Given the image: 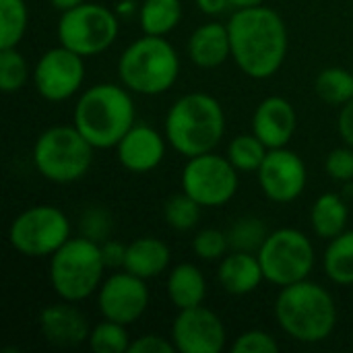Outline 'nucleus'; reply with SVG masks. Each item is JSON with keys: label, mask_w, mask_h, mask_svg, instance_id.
Segmentation results:
<instances>
[{"label": "nucleus", "mask_w": 353, "mask_h": 353, "mask_svg": "<svg viewBox=\"0 0 353 353\" xmlns=\"http://www.w3.org/2000/svg\"><path fill=\"white\" fill-rule=\"evenodd\" d=\"M232 58L238 68L256 81L273 77L288 56V27L269 6L236 8L228 21Z\"/></svg>", "instance_id": "1"}, {"label": "nucleus", "mask_w": 353, "mask_h": 353, "mask_svg": "<svg viewBox=\"0 0 353 353\" xmlns=\"http://www.w3.org/2000/svg\"><path fill=\"white\" fill-rule=\"evenodd\" d=\"M72 124L95 147L112 149L134 126V103L130 91L122 85L99 83L79 97Z\"/></svg>", "instance_id": "2"}, {"label": "nucleus", "mask_w": 353, "mask_h": 353, "mask_svg": "<svg viewBox=\"0 0 353 353\" xmlns=\"http://www.w3.org/2000/svg\"><path fill=\"white\" fill-rule=\"evenodd\" d=\"M275 321L292 339L321 343L337 327V306L323 285L304 279L281 288L275 300Z\"/></svg>", "instance_id": "3"}, {"label": "nucleus", "mask_w": 353, "mask_h": 353, "mask_svg": "<svg viewBox=\"0 0 353 353\" xmlns=\"http://www.w3.org/2000/svg\"><path fill=\"white\" fill-rule=\"evenodd\" d=\"M225 134L221 103L207 93H186L165 116V139L184 157L211 153Z\"/></svg>", "instance_id": "4"}, {"label": "nucleus", "mask_w": 353, "mask_h": 353, "mask_svg": "<svg viewBox=\"0 0 353 353\" xmlns=\"http://www.w3.org/2000/svg\"><path fill=\"white\" fill-rule=\"evenodd\" d=\"M118 74L130 93L161 95L178 81L180 58L165 37L143 33L120 54Z\"/></svg>", "instance_id": "5"}, {"label": "nucleus", "mask_w": 353, "mask_h": 353, "mask_svg": "<svg viewBox=\"0 0 353 353\" xmlns=\"http://www.w3.org/2000/svg\"><path fill=\"white\" fill-rule=\"evenodd\" d=\"M105 265L101 246L83 236L70 238L50 256V283L60 300L83 302L93 296L101 283Z\"/></svg>", "instance_id": "6"}, {"label": "nucleus", "mask_w": 353, "mask_h": 353, "mask_svg": "<svg viewBox=\"0 0 353 353\" xmlns=\"http://www.w3.org/2000/svg\"><path fill=\"white\" fill-rule=\"evenodd\" d=\"M93 145L77 126H50L33 145L35 170L54 184L81 180L93 163Z\"/></svg>", "instance_id": "7"}, {"label": "nucleus", "mask_w": 353, "mask_h": 353, "mask_svg": "<svg viewBox=\"0 0 353 353\" xmlns=\"http://www.w3.org/2000/svg\"><path fill=\"white\" fill-rule=\"evenodd\" d=\"M118 31L120 23L116 12L95 2H83L70 10H64L56 29L60 46L83 58L105 52L116 41Z\"/></svg>", "instance_id": "8"}, {"label": "nucleus", "mask_w": 353, "mask_h": 353, "mask_svg": "<svg viewBox=\"0 0 353 353\" xmlns=\"http://www.w3.org/2000/svg\"><path fill=\"white\" fill-rule=\"evenodd\" d=\"M256 254L265 273V281L277 288L308 279L316 261L310 238L294 228L271 232Z\"/></svg>", "instance_id": "9"}, {"label": "nucleus", "mask_w": 353, "mask_h": 353, "mask_svg": "<svg viewBox=\"0 0 353 353\" xmlns=\"http://www.w3.org/2000/svg\"><path fill=\"white\" fill-rule=\"evenodd\" d=\"M70 240L68 217L50 205H37L21 215L8 228L10 246L27 259L52 256L62 244Z\"/></svg>", "instance_id": "10"}, {"label": "nucleus", "mask_w": 353, "mask_h": 353, "mask_svg": "<svg viewBox=\"0 0 353 353\" xmlns=\"http://www.w3.org/2000/svg\"><path fill=\"white\" fill-rule=\"evenodd\" d=\"M182 190L201 207H223L238 192V170L228 155L203 153L188 157L182 170Z\"/></svg>", "instance_id": "11"}, {"label": "nucleus", "mask_w": 353, "mask_h": 353, "mask_svg": "<svg viewBox=\"0 0 353 353\" xmlns=\"http://www.w3.org/2000/svg\"><path fill=\"white\" fill-rule=\"evenodd\" d=\"M85 81V62L77 52L58 46L41 54L33 70L37 93L46 101H66L79 93Z\"/></svg>", "instance_id": "12"}, {"label": "nucleus", "mask_w": 353, "mask_h": 353, "mask_svg": "<svg viewBox=\"0 0 353 353\" xmlns=\"http://www.w3.org/2000/svg\"><path fill=\"white\" fill-rule=\"evenodd\" d=\"M149 306V288L145 279L122 271L110 275L97 290V308L103 319L132 325L137 323Z\"/></svg>", "instance_id": "13"}, {"label": "nucleus", "mask_w": 353, "mask_h": 353, "mask_svg": "<svg viewBox=\"0 0 353 353\" xmlns=\"http://www.w3.org/2000/svg\"><path fill=\"white\" fill-rule=\"evenodd\" d=\"M256 176L263 194L279 205L292 203L298 196H302L308 180L302 157L290 151L288 147L269 149Z\"/></svg>", "instance_id": "14"}, {"label": "nucleus", "mask_w": 353, "mask_h": 353, "mask_svg": "<svg viewBox=\"0 0 353 353\" xmlns=\"http://www.w3.org/2000/svg\"><path fill=\"white\" fill-rule=\"evenodd\" d=\"M172 341L182 353H221L225 347V327L213 310L201 304L178 310L172 325Z\"/></svg>", "instance_id": "15"}, {"label": "nucleus", "mask_w": 353, "mask_h": 353, "mask_svg": "<svg viewBox=\"0 0 353 353\" xmlns=\"http://www.w3.org/2000/svg\"><path fill=\"white\" fill-rule=\"evenodd\" d=\"M118 161L132 174H147L159 168L165 157L163 137L147 124H134L116 145Z\"/></svg>", "instance_id": "16"}, {"label": "nucleus", "mask_w": 353, "mask_h": 353, "mask_svg": "<svg viewBox=\"0 0 353 353\" xmlns=\"http://www.w3.org/2000/svg\"><path fill=\"white\" fill-rule=\"evenodd\" d=\"M298 128L294 105L279 95L263 99L252 116V132L267 145V149L288 147Z\"/></svg>", "instance_id": "17"}, {"label": "nucleus", "mask_w": 353, "mask_h": 353, "mask_svg": "<svg viewBox=\"0 0 353 353\" xmlns=\"http://www.w3.org/2000/svg\"><path fill=\"white\" fill-rule=\"evenodd\" d=\"M39 331L43 339L54 347H77L89 341L91 327L85 314L72 306V302L62 300V304L46 306L39 312Z\"/></svg>", "instance_id": "18"}, {"label": "nucleus", "mask_w": 353, "mask_h": 353, "mask_svg": "<svg viewBox=\"0 0 353 353\" xmlns=\"http://www.w3.org/2000/svg\"><path fill=\"white\" fill-rule=\"evenodd\" d=\"M219 285L232 296H248L259 290L265 279L259 254L232 250L225 254L217 269Z\"/></svg>", "instance_id": "19"}, {"label": "nucleus", "mask_w": 353, "mask_h": 353, "mask_svg": "<svg viewBox=\"0 0 353 353\" xmlns=\"http://www.w3.org/2000/svg\"><path fill=\"white\" fill-rule=\"evenodd\" d=\"M232 56L228 25L205 23L196 27L188 39V58L199 68H217Z\"/></svg>", "instance_id": "20"}, {"label": "nucleus", "mask_w": 353, "mask_h": 353, "mask_svg": "<svg viewBox=\"0 0 353 353\" xmlns=\"http://www.w3.org/2000/svg\"><path fill=\"white\" fill-rule=\"evenodd\" d=\"M170 261H172V252L163 240L155 236H143L128 244L124 271L147 281L165 273V269L170 267Z\"/></svg>", "instance_id": "21"}, {"label": "nucleus", "mask_w": 353, "mask_h": 353, "mask_svg": "<svg viewBox=\"0 0 353 353\" xmlns=\"http://www.w3.org/2000/svg\"><path fill=\"white\" fill-rule=\"evenodd\" d=\"M168 298L178 310L194 308L205 302L207 296V281L201 269L192 263L176 265L168 275Z\"/></svg>", "instance_id": "22"}, {"label": "nucleus", "mask_w": 353, "mask_h": 353, "mask_svg": "<svg viewBox=\"0 0 353 353\" xmlns=\"http://www.w3.org/2000/svg\"><path fill=\"white\" fill-rule=\"evenodd\" d=\"M347 205L335 192H325L316 199L310 211V223L319 238L333 240L347 230Z\"/></svg>", "instance_id": "23"}, {"label": "nucleus", "mask_w": 353, "mask_h": 353, "mask_svg": "<svg viewBox=\"0 0 353 353\" xmlns=\"http://www.w3.org/2000/svg\"><path fill=\"white\" fill-rule=\"evenodd\" d=\"M182 14L180 0H145L139 8V23L145 35L165 37L178 27Z\"/></svg>", "instance_id": "24"}, {"label": "nucleus", "mask_w": 353, "mask_h": 353, "mask_svg": "<svg viewBox=\"0 0 353 353\" xmlns=\"http://www.w3.org/2000/svg\"><path fill=\"white\" fill-rule=\"evenodd\" d=\"M325 275L337 285H353V230L329 240L323 256Z\"/></svg>", "instance_id": "25"}, {"label": "nucleus", "mask_w": 353, "mask_h": 353, "mask_svg": "<svg viewBox=\"0 0 353 353\" xmlns=\"http://www.w3.org/2000/svg\"><path fill=\"white\" fill-rule=\"evenodd\" d=\"M316 95L329 105H343L353 99V72L341 66L323 68L314 81Z\"/></svg>", "instance_id": "26"}, {"label": "nucleus", "mask_w": 353, "mask_h": 353, "mask_svg": "<svg viewBox=\"0 0 353 353\" xmlns=\"http://www.w3.org/2000/svg\"><path fill=\"white\" fill-rule=\"evenodd\" d=\"M269 149L267 145L252 132V134H238L228 145V159L238 172H259L261 163L265 161Z\"/></svg>", "instance_id": "27"}, {"label": "nucleus", "mask_w": 353, "mask_h": 353, "mask_svg": "<svg viewBox=\"0 0 353 353\" xmlns=\"http://www.w3.org/2000/svg\"><path fill=\"white\" fill-rule=\"evenodd\" d=\"M27 23L25 0H0V48H17L25 37Z\"/></svg>", "instance_id": "28"}, {"label": "nucleus", "mask_w": 353, "mask_h": 353, "mask_svg": "<svg viewBox=\"0 0 353 353\" xmlns=\"http://www.w3.org/2000/svg\"><path fill=\"white\" fill-rule=\"evenodd\" d=\"M269 232L263 219L254 215H246L236 219V223L228 230V240H230V250L238 252H259L261 246L265 244Z\"/></svg>", "instance_id": "29"}, {"label": "nucleus", "mask_w": 353, "mask_h": 353, "mask_svg": "<svg viewBox=\"0 0 353 353\" xmlns=\"http://www.w3.org/2000/svg\"><path fill=\"white\" fill-rule=\"evenodd\" d=\"M89 347L93 353H124L130 352V337L126 333V325L103 319V323L91 327Z\"/></svg>", "instance_id": "30"}, {"label": "nucleus", "mask_w": 353, "mask_h": 353, "mask_svg": "<svg viewBox=\"0 0 353 353\" xmlns=\"http://www.w3.org/2000/svg\"><path fill=\"white\" fill-rule=\"evenodd\" d=\"M201 205L186 194L184 190L180 194H174L165 201L163 205V217L165 223L176 230V232H190L196 228L199 219H201Z\"/></svg>", "instance_id": "31"}, {"label": "nucleus", "mask_w": 353, "mask_h": 353, "mask_svg": "<svg viewBox=\"0 0 353 353\" xmlns=\"http://www.w3.org/2000/svg\"><path fill=\"white\" fill-rule=\"evenodd\" d=\"M29 81V64L17 48H0V89L10 95Z\"/></svg>", "instance_id": "32"}, {"label": "nucleus", "mask_w": 353, "mask_h": 353, "mask_svg": "<svg viewBox=\"0 0 353 353\" xmlns=\"http://www.w3.org/2000/svg\"><path fill=\"white\" fill-rule=\"evenodd\" d=\"M79 232L83 238L87 240H93L97 244H103L105 240L112 238V232H114V217L112 213L101 207V205H93V207H87L81 217H79Z\"/></svg>", "instance_id": "33"}, {"label": "nucleus", "mask_w": 353, "mask_h": 353, "mask_svg": "<svg viewBox=\"0 0 353 353\" xmlns=\"http://www.w3.org/2000/svg\"><path fill=\"white\" fill-rule=\"evenodd\" d=\"M192 250L203 261H221L228 254V250H230L228 232L213 230V228L201 230L192 238Z\"/></svg>", "instance_id": "34"}, {"label": "nucleus", "mask_w": 353, "mask_h": 353, "mask_svg": "<svg viewBox=\"0 0 353 353\" xmlns=\"http://www.w3.org/2000/svg\"><path fill=\"white\" fill-rule=\"evenodd\" d=\"M234 353H277L279 352V343L277 339L261 329H252L242 333L234 345H232Z\"/></svg>", "instance_id": "35"}, {"label": "nucleus", "mask_w": 353, "mask_h": 353, "mask_svg": "<svg viewBox=\"0 0 353 353\" xmlns=\"http://www.w3.org/2000/svg\"><path fill=\"white\" fill-rule=\"evenodd\" d=\"M325 172L329 178L337 182H352L353 180V147L345 145L333 149L325 159Z\"/></svg>", "instance_id": "36"}, {"label": "nucleus", "mask_w": 353, "mask_h": 353, "mask_svg": "<svg viewBox=\"0 0 353 353\" xmlns=\"http://www.w3.org/2000/svg\"><path fill=\"white\" fill-rule=\"evenodd\" d=\"M174 341H168L161 335H143L130 343V353H176Z\"/></svg>", "instance_id": "37"}, {"label": "nucleus", "mask_w": 353, "mask_h": 353, "mask_svg": "<svg viewBox=\"0 0 353 353\" xmlns=\"http://www.w3.org/2000/svg\"><path fill=\"white\" fill-rule=\"evenodd\" d=\"M101 246V259L105 269H124V261H126V248L128 244H122L118 240H105Z\"/></svg>", "instance_id": "38"}, {"label": "nucleus", "mask_w": 353, "mask_h": 353, "mask_svg": "<svg viewBox=\"0 0 353 353\" xmlns=\"http://www.w3.org/2000/svg\"><path fill=\"white\" fill-rule=\"evenodd\" d=\"M337 130H339L341 141L345 145L353 147V99L341 105L339 120H337Z\"/></svg>", "instance_id": "39"}, {"label": "nucleus", "mask_w": 353, "mask_h": 353, "mask_svg": "<svg viewBox=\"0 0 353 353\" xmlns=\"http://www.w3.org/2000/svg\"><path fill=\"white\" fill-rule=\"evenodd\" d=\"M196 6H199L205 14H209V17H219V14H223L232 4H230V0H196Z\"/></svg>", "instance_id": "40"}, {"label": "nucleus", "mask_w": 353, "mask_h": 353, "mask_svg": "<svg viewBox=\"0 0 353 353\" xmlns=\"http://www.w3.org/2000/svg\"><path fill=\"white\" fill-rule=\"evenodd\" d=\"M83 2H87V0H50V4H52L56 10H60V12L70 10V8H74V6H79V4H83Z\"/></svg>", "instance_id": "41"}, {"label": "nucleus", "mask_w": 353, "mask_h": 353, "mask_svg": "<svg viewBox=\"0 0 353 353\" xmlns=\"http://www.w3.org/2000/svg\"><path fill=\"white\" fill-rule=\"evenodd\" d=\"M265 0H230L232 8H248V6H259Z\"/></svg>", "instance_id": "42"}]
</instances>
